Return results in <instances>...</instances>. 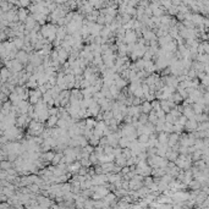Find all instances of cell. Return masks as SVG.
Returning a JSON list of instances; mask_svg holds the SVG:
<instances>
[{"label": "cell", "mask_w": 209, "mask_h": 209, "mask_svg": "<svg viewBox=\"0 0 209 209\" xmlns=\"http://www.w3.org/2000/svg\"><path fill=\"white\" fill-rule=\"evenodd\" d=\"M177 139H179V135H177V133H172V135L168 136V145H169V148H172V147L177 143Z\"/></svg>", "instance_id": "obj_1"}, {"label": "cell", "mask_w": 209, "mask_h": 209, "mask_svg": "<svg viewBox=\"0 0 209 209\" xmlns=\"http://www.w3.org/2000/svg\"><path fill=\"white\" fill-rule=\"evenodd\" d=\"M185 126L187 128H188V130H195V128H197V121H196L195 119H191V120H189V121H186L185 122Z\"/></svg>", "instance_id": "obj_2"}, {"label": "cell", "mask_w": 209, "mask_h": 209, "mask_svg": "<svg viewBox=\"0 0 209 209\" xmlns=\"http://www.w3.org/2000/svg\"><path fill=\"white\" fill-rule=\"evenodd\" d=\"M152 110V105H150V101H144L143 103V105L141 106V111H143L144 114H147V113H149Z\"/></svg>", "instance_id": "obj_3"}, {"label": "cell", "mask_w": 209, "mask_h": 209, "mask_svg": "<svg viewBox=\"0 0 209 209\" xmlns=\"http://www.w3.org/2000/svg\"><path fill=\"white\" fill-rule=\"evenodd\" d=\"M158 142L159 143H168V133L166 132H160V135L158 137Z\"/></svg>", "instance_id": "obj_4"}, {"label": "cell", "mask_w": 209, "mask_h": 209, "mask_svg": "<svg viewBox=\"0 0 209 209\" xmlns=\"http://www.w3.org/2000/svg\"><path fill=\"white\" fill-rule=\"evenodd\" d=\"M97 124L94 119H87L86 121H84V125H86V128H93Z\"/></svg>", "instance_id": "obj_5"}, {"label": "cell", "mask_w": 209, "mask_h": 209, "mask_svg": "<svg viewBox=\"0 0 209 209\" xmlns=\"http://www.w3.org/2000/svg\"><path fill=\"white\" fill-rule=\"evenodd\" d=\"M57 119H59V118H57V115H53V116H50V118H49V121H48V126L51 127V126L56 125Z\"/></svg>", "instance_id": "obj_6"}, {"label": "cell", "mask_w": 209, "mask_h": 209, "mask_svg": "<svg viewBox=\"0 0 209 209\" xmlns=\"http://www.w3.org/2000/svg\"><path fill=\"white\" fill-rule=\"evenodd\" d=\"M183 111V115H185L186 118L188 119V118H191V119H193V115H195V113H193V110L192 109H189V108H186L185 110H182Z\"/></svg>", "instance_id": "obj_7"}, {"label": "cell", "mask_w": 209, "mask_h": 209, "mask_svg": "<svg viewBox=\"0 0 209 209\" xmlns=\"http://www.w3.org/2000/svg\"><path fill=\"white\" fill-rule=\"evenodd\" d=\"M61 159H62V155H61V154H56V155L54 154V157H53V159H51V162H53L54 165H57V164L60 163Z\"/></svg>", "instance_id": "obj_8"}, {"label": "cell", "mask_w": 209, "mask_h": 209, "mask_svg": "<svg viewBox=\"0 0 209 209\" xmlns=\"http://www.w3.org/2000/svg\"><path fill=\"white\" fill-rule=\"evenodd\" d=\"M133 93H135V95H136V97H138V98L143 97V91H142L141 84H139L138 87H137V88H136V89H135V91H133Z\"/></svg>", "instance_id": "obj_9"}, {"label": "cell", "mask_w": 209, "mask_h": 209, "mask_svg": "<svg viewBox=\"0 0 209 209\" xmlns=\"http://www.w3.org/2000/svg\"><path fill=\"white\" fill-rule=\"evenodd\" d=\"M81 168V164H80V163H77V164H74V165H70L69 166V170H70V171H77V169H80Z\"/></svg>", "instance_id": "obj_10"}, {"label": "cell", "mask_w": 209, "mask_h": 209, "mask_svg": "<svg viewBox=\"0 0 209 209\" xmlns=\"http://www.w3.org/2000/svg\"><path fill=\"white\" fill-rule=\"evenodd\" d=\"M144 180H145V181H144V185L147 186V187H149V186L153 183V179H152V177H148V176H145V179H144Z\"/></svg>", "instance_id": "obj_11"}, {"label": "cell", "mask_w": 209, "mask_h": 209, "mask_svg": "<svg viewBox=\"0 0 209 209\" xmlns=\"http://www.w3.org/2000/svg\"><path fill=\"white\" fill-rule=\"evenodd\" d=\"M127 41L132 43V42L135 41V34L131 33V32H128V34H127Z\"/></svg>", "instance_id": "obj_12"}, {"label": "cell", "mask_w": 209, "mask_h": 209, "mask_svg": "<svg viewBox=\"0 0 209 209\" xmlns=\"http://www.w3.org/2000/svg\"><path fill=\"white\" fill-rule=\"evenodd\" d=\"M53 157H54V153H53V152H49V153H47V154L44 155V158L47 159V160H51Z\"/></svg>", "instance_id": "obj_13"}, {"label": "cell", "mask_w": 209, "mask_h": 209, "mask_svg": "<svg viewBox=\"0 0 209 209\" xmlns=\"http://www.w3.org/2000/svg\"><path fill=\"white\" fill-rule=\"evenodd\" d=\"M128 171H130V168H128V165H127V166H125V168H122V169H121V174H122V175H125V174H127Z\"/></svg>", "instance_id": "obj_14"}]
</instances>
